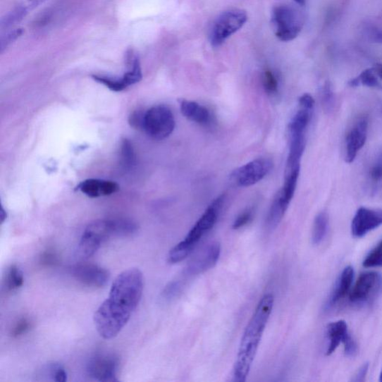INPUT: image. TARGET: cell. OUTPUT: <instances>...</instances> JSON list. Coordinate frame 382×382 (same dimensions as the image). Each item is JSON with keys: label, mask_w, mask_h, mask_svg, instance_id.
Instances as JSON below:
<instances>
[{"label": "cell", "mask_w": 382, "mask_h": 382, "mask_svg": "<svg viewBox=\"0 0 382 382\" xmlns=\"http://www.w3.org/2000/svg\"><path fill=\"white\" fill-rule=\"evenodd\" d=\"M273 304L274 296L272 294L265 295L258 304L245 331L233 370L234 381L236 382L247 381L267 322L270 319Z\"/></svg>", "instance_id": "6da1fadb"}, {"label": "cell", "mask_w": 382, "mask_h": 382, "mask_svg": "<svg viewBox=\"0 0 382 382\" xmlns=\"http://www.w3.org/2000/svg\"><path fill=\"white\" fill-rule=\"evenodd\" d=\"M143 290L142 273L136 269L126 270L114 280L106 302L113 311L131 317L142 300Z\"/></svg>", "instance_id": "7a4b0ae2"}, {"label": "cell", "mask_w": 382, "mask_h": 382, "mask_svg": "<svg viewBox=\"0 0 382 382\" xmlns=\"http://www.w3.org/2000/svg\"><path fill=\"white\" fill-rule=\"evenodd\" d=\"M271 24L278 40L291 42L301 32L304 25L302 13L289 5H278L273 8Z\"/></svg>", "instance_id": "3957f363"}, {"label": "cell", "mask_w": 382, "mask_h": 382, "mask_svg": "<svg viewBox=\"0 0 382 382\" xmlns=\"http://www.w3.org/2000/svg\"><path fill=\"white\" fill-rule=\"evenodd\" d=\"M247 20V13L242 9L222 12L212 23L209 36L211 45L214 47L223 45L229 37L244 27Z\"/></svg>", "instance_id": "277c9868"}, {"label": "cell", "mask_w": 382, "mask_h": 382, "mask_svg": "<svg viewBox=\"0 0 382 382\" xmlns=\"http://www.w3.org/2000/svg\"><path fill=\"white\" fill-rule=\"evenodd\" d=\"M175 125L173 114L167 106H154L144 113L143 129L152 138H167L173 133Z\"/></svg>", "instance_id": "5b68a950"}, {"label": "cell", "mask_w": 382, "mask_h": 382, "mask_svg": "<svg viewBox=\"0 0 382 382\" xmlns=\"http://www.w3.org/2000/svg\"><path fill=\"white\" fill-rule=\"evenodd\" d=\"M224 199L223 195L216 198L191 228L185 240L180 242V245L190 253L192 252L202 238L209 233L218 221Z\"/></svg>", "instance_id": "8992f818"}, {"label": "cell", "mask_w": 382, "mask_h": 382, "mask_svg": "<svg viewBox=\"0 0 382 382\" xmlns=\"http://www.w3.org/2000/svg\"><path fill=\"white\" fill-rule=\"evenodd\" d=\"M273 168V162L267 159L253 160L231 174V181L238 187H249L261 181Z\"/></svg>", "instance_id": "52a82bcc"}, {"label": "cell", "mask_w": 382, "mask_h": 382, "mask_svg": "<svg viewBox=\"0 0 382 382\" xmlns=\"http://www.w3.org/2000/svg\"><path fill=\"white\" fill-rule=\"evenodd\" d=\"M119 360L116 355L110 353L97 354L87 364L88 376L101 382L118 381L117 374Z\"/></svg>", "instance_id": "ba28073f"}, {"label": "cell", "mask_w": 382, "mask_h": 382, "mask_svg": "<svg viewBox=\"0 0 382 382\" xmlns=\"http://www.w3.org/2000/svg\"><path fill=\"white\" fill-rule=\"evenodd\" d=\"M327 337L329 345L326 355L334 353L340 345L345 347V354L353 357L358 352V346L349 333L347 324L345 321L331 323L327 326Z\"/></svg>", "instance_id": "9c48e42d"}, {"label": "cell", "mask_w": 382, "mask_h": 382, "mask_svg": "<svg viewBox=\"0 0 382 382\" xmlns=\"http://www.w3.org/2000/svg\"><path fill=\"white\" fill-rule=\"evenodd\" d=\"M221 253V247L218 242L209 245L187 264L184 277L196 276L211 270L218 263Z\"/></svg>", "instance_id": "30bf717a"}, {"label": "cell", "mask_w": 382, "mask_h": 382, "mask_svg": "<svg viewBox=\"0 0 382 382\" xmlns=\"http://www.w3.org/2000/svg\"><path fill=\"white\" fill-rule=\"evenodd\" d=\"M381 225L382 209L361 207L352 219V235L356 238H361Z\"/></svg>", "instance_id": "8fae6325"}, {"label": "cell", "mask_w": 382, "mask_h": 382, "mask_svg": "<svg viewBox=\"0 0 382 382\" xmlns=\"http://www.w3.org/2000/svg\"><path fill=\"white\" fill-rule=\"evenodd\" d=\"M73 277L85 285L93 288H103L109 282V272L93 264H79L71 269Z\"/></svg>", "instance_id": "7c38bea8"}, {"label": "cell", "mask_w": 382, "mask_h": 382, "mask_svg": "<svg viewBox=\"0 0 382 382\" xmlns=\"http://www.w3.org/2000/svg\"><path fill=\"white\" fill-rule=\"evenodd\" d=\"M368 133V119L361 118L356 121L349 131L346 138L345 161H354L359 151L364 146Z\"/></svg>", "instance_id": "4fadbf2b"}, {"label": "cell", "mask_w": 382, "mask_h": 382, "mask_svg": "<svg viewBox=\"0 0 382 382\" xmlns=\"http://www.w3.org/2000/svg\"><path fill=\"white\" fill-rule=\"evenodd\" d=\"M381 277L378 273L366 272L360 275L350 292V300L353 303H362L370 299L380 286Z\"/></svg>", "instance_id": "5bb4252c"}, {"label": "cell", "mask_w": 382, "mask_h": 382, "mask_svg": "<svg viewBox=\"0 0 382 382\" xmlns=\"http://www.w3.org/2000/svg\"><path fill=\"white\" fill-rule=\"evenodd\" d=\"M78 189L89 197L97 198L116 194L120 187L111 181L91 179L81 183Z\"/></svg>", "instance_id": "9a60e30c"}, {"label": "cell", "mask_w": 382, "mask_h": 382, "mask_svg": "<svg viewBox=\"0 0 382 382\" xmlns=\"http://www.w3.org/2000/svg\"><path fill=\"white\" fill-rule=\"evenodd\" d=\"M354 274V269L351 266H347L343 271L332 294H331L328 303V307H332V305L346 297L352 285Z\"/></svg>", "instance_id": "2e32d148"}, {"label": "cell", "mask_w": 382, "mask_h": 382, "mask_svg": "<svg viewBox=\"0 0 382 382\" xmlns=\"http://www.w3.org/2000/svg\"><path fill=\"white\" fill-rule=\"evenodd\" d=\"M289 135L290 149L286 172L300 167V161L305 148V133Z\"/></svg>", "instance_id": "e0dca14e"}, {"label": "cell", "mask_w": 382, "mask_h": 382, "mask_svg": "<svg viewBox=\"0 0 382 382\" xmlns=\"http://www.w3.org/2000/svg\"><path fill=\"white\" fill-rule=\"evenodd\" d=\"M180 109L183 116L190 121L207 124L211 120L209 111L196 101L183 99L180 101Z\"/></svg>", "instance_id": "ac0fdd59"}, {"label": "cell", "mask_w": 382, "mask_h": 382, "mask_svg": "<svg viewBox=\"0 0 382 382\" xmlns=\"http://www.w3.org/2000/svg\"><path fill=\"white\" fill-rule=\"evenodd\" d=\"M300 167L285 172V180L283 187L279 190L278 197L289 207V204L294 197L297 186Z\"/></svg>", "instance_id": "d6986e66"}, {"label": "cell", "mask_w": 382, "mask_h": 382, "mask_svg": "<svg viewBox=\"0 0 382 382\" xmlns=\"http://www.w3.org/2000/svg\"><path fill=\"white\" fill-rule=\"evenodd\" d=\"M312 111L300 107L289 124V134L305 133L312 118Z\"/></svg>", "instance_id": "ffe728a7"}, {"label": "cell", "mask_w": 382, "mask_h": 382, "mask_svg": "<svg viewBox=\"0 0 382 382\" xmlns=\"http://www.w3.org/2000/svg\"><path fill=\"white\" fill-rule=\"evenodd\" d=\"M288 207L276 195L267 216L266 225L271 230H273L284 218Z\"/></svg>", "instance_id": "44dd1931"}, {"label": "cell", "mask_w": 382, "mask_h": 382, "mask_svg": "<svg viewBox=\"0 0 382 382\" xmlns=\"http://www.w3.org/2000/svg\"><path fill=\"white\" fill-rule=\"evenodd\" d=\"M349 85L352 87L364 85L368 87L381 90L382 85L378 80L374 68H368L364 70L357 78L351 80Z\"/></svg>", "instance_id": "7402d4cb"}, {"label": "cell", "mask_w": 382, "mask_h": 382, "mask_svg": "<svg viewBox=\"0 0 382 382\" xmlns=\"http://www.w3.org/2000/svg\"><path fill=\"white\" fill-rule=\"evenodd\" d=\"M328 227V216L322 211L316 216L312 230V243L318 245L321 243L326 235Z\"/></svg>", "instance_id": "603a6c76"}, {"label": "cell", "mask_w": 382, "mask_h": 382, "mask_svg": "<svg viewBox=\"0 0 382 382\" xmlns=\"http://www.w3.org/2000/svg\"><path fill=\"white\" fill-rule=\"evenodd\" d=\"M31 11L30 6H21L15 10L9 12L4 18H2L0 22L1 29H8L13 25L20 23L25 16L28 15V13Z\"/></svg>", "instance_id": "cb8c5ba5"}, {"label": "cell", "mask_w": 382, "mask_h": 382, "mask_svg": "<svg viewBox=\"0 0 382 382\" xmlns=\"http://www.w3.org/2000/svg\"><path fill=\"white\" fill-rule=\"evenodd\" d=\"M24 283L23 273L17 265H11L6 276V287L9 290L20 288Z\"/></svg>", "instance_id": "d4e9b609"}, {"label": "cell", "mask_w": 382, "mask_h": 382, "mask_svg": "<svg viewBox=\"0 0 382 382\" xmlns=\"http://www.w3.org/2000/svg\"><path fill=\"white\" fill-rule=\"evenodd\" d=\"M135 162L134 149L128 140H123L121 145V163L123 168L130 170Z\"/></svg>", "instance_id": "484cf974"}, {"label": "cell", "mask_w": 382, "mask_h": 382, "mask_svg": "<svg viewBox=\"0 0 382 382\" xmlns=\"http://www.w3.org/2000/svg\"><path fill=\"white\" fill-rule=\"evenodd\" d=\"M184 287V280H174L164 288L161 297L164 300H172L182 294Z\"/></svg>", "instance_id": "4316f807"}, {"label": "cell", "mask_w": 382, "mask_h": 382, "mask_svg": "<svg viewBox=\"0 0 382 382\" xmlns=\"http://www.w3.org/2000/svg\"><path fill=\"white\" fill-rule=\"evenodd\" d=\"M321 94L324 109L328 113L332 112L335 106V97L332 85L329 82H326L324 84L321 89Z\"/></svg>", "instance_id": "83f0119b"}, {"label": "cell", "mask_w": 382, "mask_h": 382, "mask_svg": "<svg viewBox=\"0 0 382 382\" xmlns=\"http://www.w3.org/2000/svg\"><path fill=\"white\" fill-rule=\"evenodd\" d=\"M363 266L366 269L382 266V240L380 243L367 254L363 261Z\"/></svg>", "instance_id": "f1b7e54d"}, {"label": "cell", "mask_w": 382, "mask_h": 382, "mask_svg": "<svg viewBox=\"0 0 382 382\" xmlns=\"http://www.w3.org/2000/svg\"><path fill=\"white\" fill-rule=\"evenodd\" d=\"M263 85L265 92L271 95L278 92V81L275 73L271 70H266L263 73Z\"/></svg>", "instance_id": "f546056e"}, {"label": "cell", "mask_w": 382, "mask_h": 382, "mask_svg": "<svg viewBox=\"0 0 382 382\" xmlns=\"http://www.w3.org/2000/svg\"><path fill=\"white\" fill-rule=\"evenodd\" d=\"M23 33V29H17L8 32L5 36H2L1 40H0V52L3 53L7 47L17 41Z\"/></svg>", "instance_id": "4dcf8cb0"}, {"label": "cell", "mask_w": 382, "mask_h": 382, "mask_svg": "<svg viewBox=\"0 0 382 382\" xmlns=\"http://www.w3.org/2000/svg\"><path fill=\"white\" fill-rule=\"evenodd\" d=\"M252 216L253 213L252 209H247L243 213H241L234 221L233 228L235 229V230H238V229L247 226L252 221Z\"/></svg>", "instance_id": "1f68e13d"}, {"label": "cell", "mask_w": 382, "mask_h": 382, "mask_svg": "<svg viewBox=\"0 0 382 382\" xmlns=\"http://www.w3.org/2000/svg\"><path fill=\"white\" fill-rule=\"evenodd\" d=\"M30 321L27 319H22L20 320L13 328L11 335L13 337L18 338L19 336H21L22 335L25 334L27 332V331L30 329Z\"/></svg>", "instance_id": "d6a6232c"}, {"label": "cell", "mask_w": 382, "mask_h": 382, "mask_svg": "<svg viewBox=\"0 0 382 382\" xmlns=\"http://www.w3.org/2000/svg\"><path fill=\"white\" fill-rule=\"evenodd\" d=\"M370 175L371 179L374 181H379L382 180V154L377 158L374 164Z\"/></svg>", "instance_id": "836d02e7"}, {"label": "cell", "mask_w": 382, "mask_h": 382, "mask_svg": "<svg viewBox=\"0 0 382 382\" xmlns=\"http://www.w3.org/2000/svg\"><path fill=\"white\" fill-rule=\"evenodd\" d=\"M51 372H52V376L54 380L57 382H66L68 380V374L65 369L61 366H54L51 369Z\"/></svg>", "instance_id": "e575fe53"}, {"label": "cell", "mask_w": 382, "mask_h": 382, "mask_svg": "<svg viewBox=\"0 0 382 382\" xmlns=\"http://www.w3.org/2000/svg\"><path fill=\"white\" fill-rule=\"evenodd\" d=\"M314 99L309 94H304L299 99L300 106L304 109L312 110L314 106Z\"/></svg>", "instance_id": "d590c367"}, {"label": "cell", "mask_w": 382, "mask_h": 382, "mask_svg": "<svg viewBox=\"0 0 382 382\" xmlns=\"http://www.w3.org/2000/svg\"><path fill=\"white\" fill-rule=\"evenodd\" d=\"M58 259L56 254L52 252H45L42 257V263L45 265H54Z\"/></svg>", "instance_id": "8d00e7d4"}, {"label": "cell", "mask_w": 382, "mask_h": 382, "mask_svg": "<svg viewBox=\"0 0 382 382\" xmlns=\"http://www.w3.org/2000/svg\"><path fill=\"white\" fill-rule=\"evenodd\" d=\"M144 116H141V114L137 112L134 113L130 117V123L132 126L135 127V128H137V127L138 128H141L142 127L143 129Z\"/></svg>", "instance_id": "74e56055"}, {"label": "cell", "mask_w": 382, "mask_h": 382, "mask_svg": "<svg viewBox=\"0 0 382 382\" xmlns=\"http://www.w3.org/2000/svg\"><path fill=\"white\" fill-rule=\"evenodd\" d=\"M369 37H371V41L376 43L382 44V31L377 28H371L368 30Z\"/></svg>", "instance_id": "f35d334b"}, {"label": "cell", "mask_w": 382, "mask_h": 382, "mask_svg": "<svg viewBox=\"0 0 382 382\" xmlns=\"http://www.w3.org/2000/svg\"><path fill=\"white\" fill-rule=\"evenodd\" d=\"M369 369V364H364L358 371L357 374L355 376V378L353 379L354 381H364L365 379V377L367 374Z\"/></svg>", "instance_id": "ab89813d"}, {"label": "cell", "mask_w": 382, "mask_h": 382, "mask_svg": "<svg viewBox=\"0 0 382 382\" xmlns=\"http://www.w3.org/2000/svg\"><path fill=\"white\" fill-rule=\"evenodd\" d=\"M47 0H27L28 6L31 10L47 2Z\"/></svg>", "instance_id": "60d3db41"}, {"label": "cell", "mask_w": 382, "mask_h": 382, "mask_svg": "<svg viewBox=\"0 0 382 382\" xmlns=\"http://www.w3.org/2000/svg\"><path fill=\"white\" fill-rule=\"evenodd\" d=\"M374 68L376 75H378V78L382 80V63H376Z\"/></svg>", "instance_id": "b9f144b4"}, {"label": "cell", "mask_w": 382, "mask_h": 382, "mask_svg": "<svg viewBox=\"0 0 382 382\" xmlns=\"http://www.w3.org/2000/svg\"><path fill=\"white\" fill-rule=\"evenodd\" d=\"M6 212L4 211V209L2 208L1 209V223H3L5 220L6 219Z\"/></svg>", "instance_id": "7bdbcfd3"}, {"label": "cell", "mask_w": 382, "mask_h": 382, "mask_svg": "<svg viewBox=\"0 0 382 382\" xmlns=\"http://www.w3.org/2000/svg\"><path fill=\"white\" fill-rule=\"evenodd\" d=\"M295 1L301 6L305 5V0H295Z\"/></svg>", "instance_id": "ee69618b"}, {"label": "cell", "mask_w": 382, "mask_h": 382, "mask_svg": "<svg viewBox=\"0 0 382 382\" xmlns=\"http://www.w3.org/2000/svg\"><path fill=\"white\" fill-rule=\"evenodd\" d=\"M379 381L382 382V369L379 376Z\"/></svg>", "instance_id": "f6af8a7d"}, {"label": "cell", "mask_w": 382, "mask_h": 382, "mask_svg": "<svg viewBox=\"0 0 382 382\" xmlns=\"http://www.w3.org/2000/svg\"><path fill=\"white\" fill-rule=\"evenodd\" d=\"M381 110H382V105H381Z\"/></svg>", "instance_id": "bcb514c9"}]
</instances>
